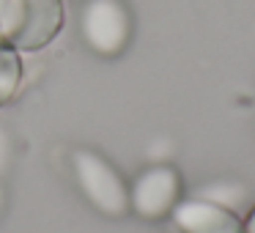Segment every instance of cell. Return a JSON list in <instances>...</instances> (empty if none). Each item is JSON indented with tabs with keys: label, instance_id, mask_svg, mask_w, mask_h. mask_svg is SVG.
<instances>
[{
	"label": "cell",
	"instance_id": "obj_1",
	"mask_svg": "<svg viewBox=\"0 0 255 233\" xmlns=\"http://www.w3.org/2000/svg\"><path fill=\"white\" fill-rule=\"evenodd\" d=\"M72 170L80 192L94 209L107 217H121L129 211V187L107 159H102L94 151L80 148L72 154Z\"/></svg>",
	"mask_w": 255,
	"mask_h": 233
},
{
	"label": "cell",
	"instance_id": "obj_2",
	"mask_svg": "<svg viewBox=\"0 0 255 233\" xmlns=\"http://www.w3.org/2000/svg\"><path fill=\"white\" fill-rule=\"evenodd\" d=\"M80 36L85 47L102 58L124 52L132 36V17L124 0H85L80 8Z\"/></svg>",
	"mask_w": 255,
	"mask_h": 233
},
{
	"label": "cell",
	"instance_id": "obj_5",
	"mask_svg": "<svg viewBox=\"0 0 255 233\" xmlns=\"http://www.w3.org/2000/svg\"><path fill=\"white\" fill-rule=\"evenodd\" d=\"M198 198L209 200V203H217L222 209H239L244 203V189L239 184H211V187H203Z\"/></svg>",
	"mask_w": 255,
	"mask_h": 233
},
{
	"label": "cell",
	"instance_id": "obj_6",
	"mask_svg": "<svg viewBox=\"0 0 255 233\" xmlns=\"http://www.w3.org/2000/svg\"><path fill=\"white\" fill-rule=\"evenodd\" d=\"M3 211H6V187L0 184V217H3Z\"/></svg>",
	"mask_w": 255,
	"mask_h": 233
},
{
	"label": "cell",
	"instance_id": "obj_4",
	"mask_svg": "<svg viewBox=\"0 0 255 233\" xmlns=\"http://www.w3.org/2000/svg\"><path fill=\"white\" fill-rule=\"evenodd\" d=\"M170 214L181 233H244L242 222L236 220L233 211L209 203L203 198L176 203Z\"/></svg>",
	"mask_w": 255,
	"mask_h": 233
},
{
	"label": "cell",
	"instance_id": "obj_7",
	"mask_svg": "<svg viewBox=\"0 0 255 233\" xmlns=\"http://www.w3.org/2000/svg\"><path fill=\"white\" fill-rule=\"evenodd\" d=\"M244 233H255V211L250 214V222H247V231H244Z\"/></svg>",
	"mask_w": 255,
	"mask_h": 233
},
{
	"label": "cell",
	"instance_id": "obj_3",
	"mask_svg": "<svg viewBox=\"0 0 255 233\" xmlns=\"http://www.w3.org/2000/svg\"><path fill=\"white\" fill-rule=\"evenodd\" d=\"M178 189H181V181L173 167H148L134 178L129 189V209H134V214H140L143 220H159L176 209Z\"/></svg>",
	"mask_w": 255,
	"mask_h": 233
}]
</instances>
